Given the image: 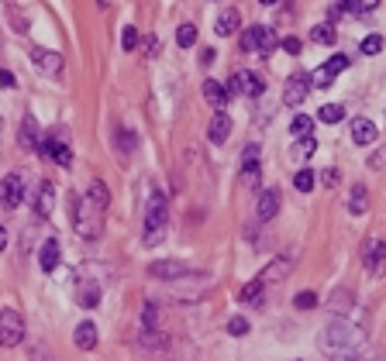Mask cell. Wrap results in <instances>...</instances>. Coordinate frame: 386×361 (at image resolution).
Returning <instances> with one entry per match:
<instances>
[{
  "label": "cell",
  "instance_id": "6da1fadb",
  "mask_svg": "<svg viewBox=\"0 0 386 361\" xmlns=\"http://www.w3.org/2000/svg\"><path fill=\"white\" fill-rule=\"evenodd\" d=\"M362 344H366V334H362L355 324L342 320V317L328 320V324L321 327V334H317V348H321L324 355H338V358L355 355Z\"/></svg>",
  "mask_w": 386,
  "mask_h": 361
},
{
  "label": "cell",
  "instance_id": "7a4b0ae2",
  "mask_svg": "<svg viewBox=\"0 0 386 361\" xmlns=\"http://www.w3.org/2000/svg\"><path fill=\"white\" fill-rule=\"evenodd\" d=\"M166 224H169V210H166V193H152L149 196V206H145V234H142V241L149 245V248H156V245H162L166 241Z\"/></svg>",
  "mask_w": 386,
  "mask_h": 361
},
{
  "label": "cell",
  "instance_id": "3957f363",
  "mask_svg": "<svg viewBox=\"0 0 386 361\" xmlns=\"http://www.w3.org/2000/svg\"><path fill=\"white\" fill-rule=\"evenodd\" d=\"M76 234L87 238V241H96L103 234V210L96 206L90 196L76 200Z\"/></svg>",
  "mask_w": 386,
  "mask_h": 361
},
{
  "label": "cell",
  "instance_id": "277c9868",
  "mask_svg": "<svg viewBox=\"0 0 386 361\" xmlns=\"http://www.w3.org/2000/svg\"><path fill=\"white\" fill-rule=\"evenodd\" d=\"M214 282H210V275L207 272H200V275H180V279H173L169 282V292L176 296V299H187V303H193V299H200L207 289H210Z\"/></svg>",
  "mask_w": 386,
  "mask_h": 361
},
{
  "label": "cell",
  "instance_id": "5b68a950",
  "mask_svg": "<svg viewBox=\"0 0 386 361\" xmlns=\"http://www.w3.org/2000/svg\"><path fill=\"white\" fill-rule=\"evenodd\" d=\"M24 334H28L24 317H21L14 306L0 310V348H17V344L24 341Z\"/></svg>",
  "mask_w": 386,
  "mask_h": 361
},
{
  "label": "cell",
  "instance_id": "8992f818",
  "mask_svg": "<svg viewBox=\"0 0 386 361\" xmlns=\"http://www.w3.org/2000/svg\"><path fill=\"white\" fill-rule=\"evenodd\" d=\"M42 152H45L56 166H62V169H69V166H73V148H69L66 134H62V131H56V127L42 138Z\"/></svg>",
  "mask_w": 386,
  "mask_h": 361
},
{
  "label": "cell",
  "instance_id": "52a82bcc",
  "mask_svg": "<svg viewBox=\"0 0 386 361\" xmlns=\"http://www.w3.org/2000/svg\"><path fill=\"white\" fill-rule=\"evenodd\" d=\"M345 69H349V55H331L328 62H321V66L310 73V87L324 90V87H331V83H335Z\"/></svg>",
  "mask_w": 386,
  "mask_h": 361
},
{
  "label": "cell",
  "instance_id": "ba28073f",
  "mask_svg": "<svg viewBox=\"0 0 386 361\" xmlns=\"http://www.w3.org/2000/svg\"><path fill=\"white\" fill-rule=\"evenodd\" d=\"M362 265L369 272V279H380L386 272V241L383 238H369L362 245Z\"/></svg>",
  "mask_w": 386,
  "mask_h": 361
},
{
  "label": "cell",
  "instance_id": "9c48e42d",
  "mask_svg": "<svg viewBox=\"0 0 386 361\" xmlns=\"http://www.w3.org/2000/svg\"><path fill=\"white\" fill-rule=\"evenodd\" d=\"M242 49L245 52H273L276 49V31H269L266 24H252L249 31H242Z\"/></svg>",
  "mask_w": 386,
  "mask_h": 361
},
{
  "label": "cell",
  "instance_id": "30bf717a",
  "mask_svg": "<svg viewBox=\"0 0 386 361\" xmlns=\"http://www.w3.org/2000/svg\"><path fill=\"white\" fill-rule=\"evenodd\" d=\"M24 203V179L21 173H7L0 179V210H17Z\"/></svg>",
  "mask_w": 386,
  "mask_h": 361
},
{
  "label": "cell",
  "instance_id": "8fae6325",
  "mask_svg": "<svg viewBox=\"0 0 386 361\" xmlns=\"http://www.w3.org/2000/svg\"><path fill=\"white\" fill-rule=\"evenodd\" d=\"M259 176H262V166H259V145H249L242 152V179L249 189H259Z\"/></svg>",
  "mask_w": 386,
  "mask_h": 361
},
{
  "label": "cell",
  "instance_id": "7c38bea8",
  "mask_svg": "<svg viewBox=\"0 0 386 361\" xmlns=\"http://www.w3.org/2000/svg\"><path fill=\"white\" fill-rule=\"evenodd\" d=\"M31 66L45 76H59L62 73V55L52 49H31Z\"/></svg>",
  "mask_w": 386,
  "mask_h": 361
},
{
  "label": "cell",
  "instance_id": "4fadbf2b",
  "mask_svg": "<svg viewBox=\"0 0 386 361\" xmlns=\"http://www.w3.org/2000/svg\"><path fill=\"white\" fill-rule=\"evenodd\" d=\"M328 310H331L335 317L349 320V313L355 310V292H352V289H345V285H335V289H331V296H328Z\"/></svg>",
  "mask_w": 386,
  "mask_h": 361
},
{
  "label": "cell",
  "instance_id": "5bb4252c",
  "mask_svg": "<svg viewBox=\"0 0 386 361\" xmlns=\"http://www.w3.org/2000/svg\"><path fill=\"white\" fill-rule=\"evenodd\" d=\"M190 265L187 262H176V258H162V262H152L149 265V275L152 279H159V282H173V279H180V275H187Z\"/></svg>",
  "mask_w": 386,
  "mask_h": 361
},
{
  "label": "cell",
  "instance_id": "9a60e30c",
  "mask_svg": "<svg viewBox=\"0 0 386 361\" xmlns=\"http://www.w3.org/2000/svg\"><path fill=\"white\" fill-rule=\"evenodd\" d=\"M228 90L242 93V96H262V90H266V87H262V80H259L255 73H245V69H242V73H235V76H231Z\"/></svg>",
  "mask_w": 386,
  "mask_h": 361
},
{
  "label": "cell",
  "instance_id": "2e32d148",
  "mask_svg": "<svg viewBox=\"0 0 386 361\" xmlns=\"http://www.w3.org/2000/svg\"><path fill=\"white\" fill-rule=\"evenodd\" d=\"M307 93H310V76H307V73H303V76H293L287 83V90H283V103H287V107H303Z\"/></svg>",
  "mask_w": 386,
  "mask_h": 361
},
{
  "label": "cell",
  "instance_id": "e0dca14e",
  "mask_svg": "<svg viewBox=\"0 0 386 361\" xmlns=\"http://www.w3.org/2000/svg\"><path fill=\"white\" fill-rule=\"evenodd\" d=\"M52 210H56V182H42L38 186V200H35V217L38 220H49L52 217Z\"/></svg>",
  "mask_w": 386,
  "mask_h": 361
},
{
  "label": "cell",
  "instance_id": "ac0fdd59",
  "mask_svg": "<svg viewBox=\"0 0 386 361\" xmlns=\"http://www.w3.org/2000/svg\"><path fill=\"white\" fill-rule=\"evenodd\" d=\"M17 145L24 148V152H38L42 148V138H38V121L28 114L24 121H21V131H17Z\"/></svg>",
  "mask_w": 386,
  "mask_h": 361
},
{
  "label": "cell",
  "instance_id": "d6986e66",
  "mask_svg": "<svg viewBox=\"0 0 386 361\" xmlns=\"http://www.w3.org/2000/svg\"><path fill=\"white\" fill-rule=\"evenodd\" d=\"M203 100H207L214 110H224V107H228V100H231L228 83H221V80H207V83H203Z\"/></svg>",
  "mask_w": 386,
  "mask_h": 361
},
{
  "label": "cell",
  "instance_id": "ffe728a7",
  "mask_svg": "<svg viewBox=\"0 0 386 361\" xmlns=\"http://www.w3.org/2000/svg\"><path fill=\"white\" fill-rule=\"evenodd\" d=\"M228 134H231V117H228L224 110H217V114L210 117L207 138H210V145H224V141H228Z\"/></svg>",
  "mask_w": 386,
  "mask_h": 361
},
{
  "label": "cell",
  "instance_id": "44dd1931",
  "mask_svg": "<svg viewBox=\"0 0 386 361\" xmlns=\"http://www.w3.org/2000/svg\"><path fill=\"white\" fill-rule=\"evenodd\" d=\"M276 210H280V189H262L259 203H255V217L259 220H273Z\"/></svg>",
  "mask_w": 386,
  "mask_h": 361
},
{
  "label": "cell",
  "instance_id": "7402d4cb",
  "mask_svg": "<svg viewBox=\"0 0 386 361\" xmlns=\"http://www.w3.org/2000/svg\"><path fill=\"white\" fill-rule=\"evenodd\" d=\"M59 262H62V248H59L56 238H49V241L42 245V252H38V265H42V272H56Z\"/></svg>",
  "mask_w": 386,
  "mask_h": 361
},
{
  "label": "cell",
  "instance_id": "603a6c76",
  "mask_svg": "<svg viewBox=\"0 0 386 361\" xmlns=\"http://www.w3.org/2000/svg\"><path fill=\"white\" fill-rule=\"evenodd\" d=\"M76 303H80L83 310H96V306H100V285H96L94 279H83V282L76 285Z\"/></svg>",
  "mask_w": 386,
  "mask_h": 361
},
{
  "label": "cell",
  "instance_id": "cb8c5ba5",
  "mask_svg": "<svg viewBox=\"0 0 386 361\" xmlns=\"http://www.w3.org/2000/svg\"><path fill=\"white\" fill-rule=\"evenodd\" d=\"M352 141L355 145H373L376 141V124L369 117H355L352 121Z\"/></svg>",
  "mask_w": 386,
  "mask_h": 361
},
{
  "label": "cell",
  "instance_id": "d4e9b609",
  "mask_svg": "<svg viewBox=\"0 0 386 361\" xmlns=\"http://www.w3.org/2000/svg\"><path fill=\"white\" fill-rule=\"evenodd\" d=\"M238 24H242L238 10H235V7H228V10H221V14H217V21H214V31H217L221 38H228V35H235V31H238Z\"/></svg>",
  "mask_w": 386,
  "mask_h": 361
},
{
  "label": "cell",
  "instance_id": "484cf974",
  "mask_svg": "<svg viewBox=\"0 0 386 361\" xmlns=\"http://www.w3.org/2000/svg\"><path fill=\"white\" fill-rule=\"evenodd\" d=\"M73 344H76L80 351H94L96 348V327L90 320H83V324L73 331Z\"/></svg>",
  "mask_w": 386,
  "mask_h": 361
},
{
  "label": "cell",
  "instance_id": "4316f807",
  "mask_svg": "<svg viewBox=\"0 0 386 361\" xmlns=\"http://www.w3.org/2000/svg\"><path fill=\"white\" fill-rule=\"evenodd\" d=\"M366 210H369V189L366 186H352V193H349V213L362 217Z\"/></svg>",
  "mask_w": 386,
  "mask_h": 361
},
{
  "label": "cell",
  "instance_id": "83f0119b",
  "mask_svg": "<svg viewBox=\"0 0 386 361\" xmlns=\"http://www.w3.org/2000/svg\"><path fill=\"white\" fill-rule=\"evenodd\" d=\"M138 331H142V334H159V306H156V303H145Z\"/></svg>",
  "mask_w": 386,
  "mask_h": 361
},
{
  "label": "cell",
  "instance_id": "f1b7e54d",
  "mask_svg": "<svg viewBox=\"0 0 386 361\" xmlns=\"http://www.w3.org/2000/svg\"><path fill=\"white\" fill-rule=\"evenodd\" d=\"M335 3H338V10H345V14H369V10L380 7V0H335Z\"/></svg>",
  "mask_w": 386,
  "mask_h": 361
},
{
  "label": "cell",
  "instance_id": "f546056e",
  "mask_svg": "<svg viewBox=\"0 0 386 361\" xmlns=\"http://www.w3.org/2000/svg\"><path fill=\"white\" fill-rule=\"evenodd\" d=\"M287 272H290V258H280V262H273L269 269L262 272L259 279H262V285H266V282H283V279H287Z\"/></svg>",
  "mask_w": 386,
  "mask_h": 361
},
{
  "label": "cell",
  "instance_id": "4dcf8cb0",
  "mask_svg": "<svg viewBox=\"0 0 386 361\" xmlns=\"http://www.w3.org/2000/svg\"><path fill=\"white\" fill-rule=\"evenodd\" d=\"M242 303H252V306H259L262 303V279H252L249 285H242Z\"/></svg>",
  "mask_w": 386,
  "mask_h": 361
},
{
  "label": "cell",
  "instance_id": "1f68e13d",
  "mask_svg": "<svg viewBox=\"0 0 386 361\" xmlns=\"http://www.w3.org/2000/svg\"><path fill=\"white\" fill-rule=\"evenodd\" d=\"M317 117H321L324 124H338V121H345V107H342V103H324V107L317 110Z\"/></svg>",
  "mask_w": 386,
  "mask_h": 361
},
{
  "label": "cell",
  "instance_id": "d6a6232c",
  "mask_svg": "<svg viewBox=\"0 0 386 361\" xmlns=\"http://www.w3.org/2000/svg\"><path fill=\"white\" fill-rule=\"evenodd\" d=\"M310 38H314L317 45H335L338 31H335V24H317V28L310 31Z\"/></svg>",
  "mask_w": 386,
  "mask_h": 361
},
{
  "label": "cell",
  "instance_id": "836d02e7",
  "mask_svg": "<svg viewBox=\"0 0 386 361\" xmlns=\"http://www.w3.org/2000/svg\"><path fill=\"white\" fill-rule=\"evenodd\" d=\"M87 196L94 200V203L100 206V210H107V203H110V193H107V186H103L100 179H94V182H90V193H87Z\"/></svg>",
  "mask_w": 386,
  "mask_h": 361
},
{
  "label": "cell",
  "instance_id": "e575fe53",
  "mask_svg": "<svg viewBox=\"0 0 386 361\" xmlns=\"http://www.w3.org/2000/svg\"><path fill=\"white\" fill-rule=\"evenodd\" d=\"M310 127H314V121H310L307 114H296V117H293V124H290V134H293V138H307V134H310Z\"/></svg>",
  "mask_w": 386,
  "mask_h": 361
},
{
  "label": "cell",
  "instance_id": "d590c367",
  "mask_svg": "<svg viewBox=\"0 0 386 361\" xmlns=\"http://www.w3.org/2000/svg\"><path fill=\"white\" fill-rule=\"evenodd\" d=\"M193 42H196V24H180L176 45H180V49H193Z\"/></svg>",
  "mask_w": 386,
  "mask_h": 361
},
{
  "label": "cell",
  "instance_id": "8d00e7d4",
  "mask_svg": "<svg viewBox=\"0 0 386 361\" xmlns=\"http://www.w3.org/2000/svg\"><path fill=\"white\" fill-rule=\"evenodd\" d=\"M314 169H300V173H296V176H293V186H296V189H300V193H310V189H314Z\"/></svg>",
  "mask_w": 386,
  "mask_h": 361
},
{
  "label": "cell",
  "instance_id": "74e56055",
  "mask_svg": "<svg viewBox=\"0 0 386 361\" xmlns=\"http://www.w3.org/2000/svg\"><path fill=\"white\" fill-rule=\"evenodd\" d=\"M7 17H10V24H14V31H17V35H24V31H28V21H24V14L17 10V3H7Z\"/></svg>",
  "mask_w": 386,
  "mask_h": 361
},
{
  "label": "cell",
  "instance_id": "f35d334b",
  "mask_svg": "<svg viewBox=\"0 0 386 361\" xmlns=\"http://www.w3.org/2000/svg\"><path fill=\"white\" fill-rule=\"evenodd\" d=\"M293 306H296V310H314V306H317V292H310V289L296 292V296H293Z\"/></svg>",
  "mask_w": 386,
  "mask_h": 361
},
{
  "label": "cell",
  "instance_id": "ab89813d",
  "mask_svg": "<svg viewBox=\"0 0 386 361\" xmlns=\"http://www.w3.org/2000/svg\"><path fill=\"white\" fill-rule=\"evenodd\" d=\"M121 49H124V52H135V49H138V28H131V24L124 28V35H121Z\"/></svg>",
  "mask_w": 386,
  "mask_h": 361
},
{
  "label": "cell",
  "instance_id": "60d3db41",
  "mask_svg": "<svg viewBox=\"0 0 386 361\" xmlns=\"http://www.w3.org/2000/svg\"><path fill=\"white\" fill-rule=\"evenodd\" d=\"M228 334H231V337H245V334H249V320H245V317H231V320H228Z\"/></svg>",
  "mask_w": 386,
  "mask_h": 361
},
{
  "label": "cell",
  "instance_id": "b9f144b4",
  "mask_svg": "<svg viewBox=\"0 0 386 361\" xmlns=\"http://www.w3.org/2000/svg\"><path fill=\"white\" fill-rule=\"evenodd\" d=\"M376 52H383V38H380V35H369V38L362 42V55H376Z\"/></svg>",
  "mask_w": 386,
  "mask_h": 361
},
{
  "label": "cell",
  "instance_id": "7bdbcfd3",
  "mask_svg": "<svg viewBox=\"0 0 386 361\" xmlns=\"http://www.w3.org/2000/svg\"><path fill=\"white\" fill-rule=\"evenodd\" d=\"M366 166H369V169H386V141L373 152V155H369V162H366Z\"/></svg>",
  "mask_w": 386,
  "mask_h": 361
},
{
  "label": "cell",
  "instance_id": "ee69618b",
  "mask_svg": "<svg viewBox=\"0 0 386 361\" xmlns=\"http://www.w3.org/2000/svg\"><path fill=\"white\" fill-rule=\"evenodd\" d=\"M0 87H3V90H14V87H17L14 73H10V69H3V66H0Z\"/></svg>",
  "mask_w": 386,
  "mask_h": 361
},
{
  "label": "cell",
  "instance_id": "f6af8a7d",
  "mask_svg": "<svg viewBox=\"0 0 386 361\" xmlns=\"http://www.w3.org/2000/svg\"><path fill=\"white\" fill-rule=\"evenodd\" d=\"M314 152H317V141H314V138L307 134V138H303V145H300V155H303V159H310Z\"/></svg>",
  "mask_w": 386,
  "mask_h": 361
},
{
  "label": "cell",
  "instance_id": "bcb514c9",
  "mask_svg": "<svg viewBox=\"0 0 386 361\" xmlns=\"http://www.w3.org/2000/svg\"><path fill=\"white\" fill-rule=\"evenodd\" d=\"M321 182H324L328 189H331V186H338V169H324V173H321Z\"/></svg>",
  "mask_w": 386,
  "mask_h": 361
},
{
  "label": "cell",
  "instance_id": "7dc6e473",
  "mask_svg": "<svg viewBox=\"0 0 386 361\" xmlns=\"http://www.w3.org/2000/svg\"><path fill=\"white\" fill-rule=\"evenodd\" d=\"M280 45H283V52H290V55H296V52H300V38H283Z\"/></svg>",
  "mask_w": 386,
  "mask_h": 361
},
{
  "label": "cell",
  "instance_id": "c3c4849f",
  "mask_svg": "<svg viewBox=\"0 0 386 361\" xmlns=\"http://www.w3.org/2000/svg\"><path fill=\"white\" fill-rule=\"evenodd\" d=\"M121 148H124V152L135 148V134H131V131H121Z\"/></svg>",
  "mask_w": 386,
  "mask_h": 361
},
{
  "label": "cell",
  "instance_id": "681fc988",
  "mask_svg": "<svg viewBox=\"0 0 386 361\" xmlns=\"http://www.w3.org/2000/svg\"><path fill=\"white\" fill-rule=\"evenodd\" d=\"M156 52H159V42H156V38H149V42H145V55H149V59H156Z\"/></svg>",
  "mask_w": 386,
  "mask_h": 361
},
{
  "label": "cell",
  "instance_id": "f907efd6",
  "mask_svg": "<svg viewBox=\"0 0 386 361\" xmlns=\"http://www.w3.org/2000/svg\"><path fill=\"white\" fill-rule=\"evenodd\" d=\"M31 358H35V361H49V355H45V348H31Z\"/></svg>",
  "mask_w": 386,
  "mask_h": 361
},
{
  "label": "cell",
  "instance_id": "816d5d0a",
  "mask_svg": "<svg viewBox=\"0 0 386 361\" xmlns=\"http://www.w3.org/2000/svg\"><path fill=\"white\" fill-rule=\"evenodd\" d=\"M200 62H203V66H210V62H214V52H210V49H203V55H200Z\"/></svg>",
  "mask_w": 386,
  "mask_h": 361
},
{
  "label": "cell",
  "instance_id": "f5cc1de1",
  "mask_svg": "<svg viewBox=\"0 0 386 361\" xmlns=\"http://www.w3.org/2000/svg\"><path fill=\"white\" fill-rule=\"evenodd\" d=\"M3 248H7V227L0 224V252H3Z\"/></svg>",
  "mask_w": 386,
  "mask_h": 361
},
{
  "label": "cell",
  "instance_id": "db71d44e",
  "mask_svg": "<svg viewBox=\"0 0 386 361\" xmlns=\"http://www.w3.org/2000/svg\"><path fill=\"white\" fill-rule=\"evenodd\" d=\"M262 3H266V7H276V3H280V0H262Z\"/></svg>",
  "mask_w": 386,
  "mask_h": 361
}]
</instances>
